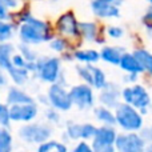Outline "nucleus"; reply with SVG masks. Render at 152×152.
<instances>
[{
  "instance_id": "obj_34",
  "label": "nucleus",
  "mask_w": 152,
  "mask_h": 152,
  "mask_svg": "<svg viewBox=\"0 0 152 152\" xmlns=\"http://www.w3.org/2000/svg\"><path fill=\"white\" fill-rule=\"evenodd\" d=\"M92 148L95 152H116L115 144H102V143L91 142Z\"/></svg>"
},
{
  "instance_id": "obj_18",
  "label": "nucleus",
  "mask_w": 152,
  "mask_h": 152,
  "mask_svg": "<svg viewBox=\"0 0 152 152\" xmlns=\"http://www.w3.org/2000/svg\"><path fill=\"white\" fill-rule=\"evenodd\" d=\"M80 32H81V37L87 42H95L97 44H103L105 42L104 37L99 34L97 26L95 23H89V21H84L80 23Z\"/></svg>"
},
{
  "instance_id": "obj_23",
  "label": "nucleus",
  "mask_w": 152,
  "mask_h": 152,
  "mask_svg": "<svg viewBox=\"0 0 152 152\" xmlns=\"http://www.w3.org/2000/svg\"><path fill=\"white\" fill-rule=\"evenodd\" d=\"M7 72H8V76H10V80L12 81V84L18 87H23L24 84L28 83L29 77H31V72L27 68H18V67L12 66V68Z\"/></svg>"
},
{
  "instance_id": "obj_7",
  "label": "nucleus",
  "mask_w": 152,
  "mask_h": 152,
  "mask_svg": "<svg viewBox=\"0 0 152 152\" xmlns=\"http://www.w3.org/2000/svg\"><path fill=\"white\" fill-rule=\"evenodd\" d=\"M69 96H71L72 105L79 111L91 110L97 103V95L95 94L94 87L86 83L75 84L69 88Z\"/></svg>"
},
{
  "instance_id": "obj_22",
  "label": "nucleus",
  "mask_w": 152,
  "mask_h": 152,
  "mask_svg": "<svg viewBox=\"0 0 152 152\" xmlns=\"http://www.w3.org/2000/svg\"><path fill=\"white\" fill-rule=\"evenodd\" d=\"M134 55L142 67L143 74L152 76V52L145 48H136L134 51Z\"/></svg>"
},
{
  "instance_id": "obj_17",
  "label": "nucleus",
  "mask_w": 152,
  "mask_h": 152,
  "mask_svg": "<svg viewBox=\"0 0 152 152\" xmlns=\"http://www.w3.org/2000/svg\"><path fill=\"white\" fill-rule=\"evenodd\" d=\"M124 52L126 51L118 45H105L100 50V60L111 66H119Z\"/></svg>"
},
{
  "instance_id": "obj_11",
  "label": "nucleus",
  "mask_w": 152,
  "mask_h": 152,
  "mask_svg": "<svg viewBox=\"0 0 152 152\" xmlns=\"http://www.w3.org/2000/svg\"><path fill=\"white\" fill-rule=\"evenodd\" d=\"M56 31L64 37H81L80 23L76 20L75 15L72 12H66L58 19L56 23Z\"/></svg>"
},
{
  "instance_id": "obj_45",
  "label": "nucleus",
  "mask_w": 152,
  "mask_h": 152,
  "mask_svg": "<svg viewBox=\"0 0 152 152\" xmlns=\"http://www.w3.org/2000/svg\"><path fill=\"white\" fill-rule=\"evenodd\" d=\"M150 132H151V140H152V126L150 127ZM151 140H150V142H151Z\"/></svg>"
},
{
  "instance_id": "obj_9",
  "label": "nucleus",
  "mask_w": 152,
  "mask_h": 152,
  "mask_svg": "<svg viewBox=\"0 0 152 152\" xmlns=\"http://www.w3.org/2000/svg\"><path fill=\"white\" fill-rule=\"evenodd\" d=\"M97 131V126L94 123H75L68 121L64 128V137L68 142H91Z\"/></svg>"
},
{
  "instance_id": "obj_8",
  "label": "nucleus",
  "mask_w": 152,
  "mask_h": 152,
  "mask_svg": "<svg viewBox=\"0 0 152 152\" xmlns=\"http://www.w3.org/2000/svg\"><path fill=\"white\" fill-rule=\"evenodd\" d=\"M147 143L139 132H119L115 147L116 152H145Z\"/></svg>"
},
{
  "instance_id": "obj_30",
  "label": "nucleus",
  "mask_w": 152,
  "mask_h": 152,
  "mask_svg": "<svg viewBox=\"0 0 152 152\" xmlns=\"http://www.w3.org/2000/svg\"><path fill=\"white\" fill-rule=\"evenodd\" d=\"M19 52L26 58L27 61H36L39 59L36 51L32 50V47L29 44H26V43H20L19 44Z\"/></svg>"
},
{
  "instance_id": "obj_16",
  "label": "nucleus",
  "mask_w": 152,
  "mask_h": 152,
  "mask_svg": "<svg viewBox=\"0 0 152 152\" xmlns=\"http://www.w3.org/2000/svg\"><path fill=\"white\" fill-rule=\"evenodd\" d=\"M94 116L100 126H115L116 127L115 110H112V108L97 104L94 107Z\"/></svg>"
},
{
  "instance_id": "obj_38",
  "label": "nucleus",
  "mask_w": 152,
  "mask_h": 152,
  "mask_svg": "<svg viewBox=\"0 0 152 152\" xmlns=\"http://www.w3.org/2000/svg\"><path fill=\"white\" fill-rule=\"evenodd\" d=\"M137 79H139V75L137 74H126L124 76V83H127L129 86V84H135L137 83Z\"/></svg>"
},
{
  "instance_id": "obj_2",
  "label": "nucleus",
  "mask_w": 152,
  "mask_h": 152,
  "mask_svg": "<svg viewBox=\"0 0 152 152\" xmlns=\"http://www.w3.org/2000/svg\"><path fill=\"white\" fill-rule=\"evenodd\" d=\"M16 134L19 139L26 144L40 145L42 143L52 139L53 128L47 121H31V123L20 124Z\"/></svg>"
},
{
  "instance_id": "obj_43",
  "label": "nucleus",
  "mask_w": 152,
  "mask_h": 152,
  "mask_svg": "<svg viewBox=\"0 0 152 152\" xmlns=\"http://www.w3.org/2000/svg\"><path fill=\"white\" fill-rule=\"evenodd\" d=\"M145 20H150V21H152V8H151V10L147 12V15H145Z\"/></svg>"
},
{
  "instance_id": "obj_36",
  "label": "nucleus",
  "mask_w": 152,
  "mask_h": 152,
  "mask_svg": "<svg viewBox=\"0 0 152 152\" xmlns=\"http://www.w3.org/2000/svg\"><path fill=\"white\" fill-rule=\"evenodd\" d=\"M107 35L110 37H112V39H120V37L124 35V31H123V28H120V27L112 26L107 29Z\"/></svg>"
},
{
  "instance_id": "obj_3",
  "label": "nucleus",
  "mask_w": 152,
  "mask_h": 152,
  "mask_svg": "<svg viewBox=\"0 0 152 152\" xmlns=\"http://www.w3.org/2000/svg\"><path fill=\"white\" fill-rule=\"evenodd\" d=\"M115 116L116 127L121 132H140L144 128V115L124 102L115 108Z\"/></svg>"
},
{
  "instance_id": "obj_24",
  "label": "nucleus",
  "mask_w": 152,
  "mask_h": 152,
  "mask_svg": "<svg viewBox=\"0 0 152 152\" xmlns=\"http://www.w3.org/2000/svg\"><path fill=\"white\" fill-rule=\"evenodd\" d=\"M36 152H69V150L68 145L64 142L50 139L45 143H42L40 145H37Z\"/></svg>"
},
{
  "instance_id": "obj_25",
  "label": "nucleus",
  "mask_w": 152,
  "mask_h": 152,
  "mask_svg": "<svg viewBox=\"0 0 152 152\" xmlns=\"http://www.w3.org/2000/svg\"><path fill=\"white\" fill-rule=\"evenodd\" d=\"M0 152H13V135L8 127L0 126Z\"/></svg>"
},
{
  "instance_id": "obj_47",
  "label": "nucleus",
  "mask_w": 152,
  "mask_h": 152,
  "mask_svg": "<svg viewBox=\"0 0 152 152\" xmlns=\"http://www.w3.org/2000/svg\"><path fill=\"white\" fill-rule=\"evenodd\" d=\"M19 152H26V151H19Z\"/></svg>"
},
{
  "instance_id": "obj_13",
  "label": "nucleus",
  "mask_w": 152,
  "mask_h": 152,
  "mask_svg": "<svg viewBox=\"0 0 152 152\" xmlns=\"http://www.w3.org/2000/svg\"><path fill=\"white\" fill-rule=\"evenodd\" d=\"M123 0H94L91 3L92 11L99 18H118L120 11L119 5Z\"/></svg>"
},
{
  "instance_id": "obj_15",
  "label": "nucleus",
  "mask_w": 152,
  "mask_h": 152,
  "mask_svg": "<svg viewBox=\"0 0 152 152\" xmlns=\"http://www.w3.org/2000/svg\"><path fill=\"white\" fill-rule=\"evenodd\" d=\"M118 127L115 126H97V131L91 142L102 144H115L118 139Z\"/></svg>"
},
{
  "instance_id": "obj_26",
  "label": "nucleus",
  "mask_w": 152,
  "mask_h": 152,
  "mask_svg": "<svg viewBox=\"0 0 152 152\" xmlns=\"http://www.w3.org/2000/svg\"><path fill=\"white\" fill-rule=\"evenodd\" d=\"M76 75L81 80V83L89 84L92 87L94 79V64H77L76 66Z\"/></svg>"
},
{
  "instance_id": "obj_40",
  "label": "nucleus",
  "mask_w": 152,
  "mask_h": 152,
  "mask_svg": "<svg viewBox=\"0 0 152 152\" xmlns=\"http://www.w3.org/2000/svg\"><path fill=\"white\" fill-rule=\"evenodd\" d=\"M4 1V4L7 5L8 8H15L16 5H18V1L16 0H3Z\"/></svg>"
},
{
  "instance_id": "obj_10",
  "label": "nucleus",
  "mask_w": 152,
  "mask_h": 152,
  "mask_svg": "<svg viewBox=\"0 0 152 152\" xmlns=\"http://www.w3.org/2000/svg\"><path fill=\"white\" fill-rule=\"evenodd\" d=\"M11 120L16 124H26L35 121L39 116V105L37 103H27V104H18L10 107Z\"/></svg>"
},
{
  "instance_id": "obj_39",
  "label": "nucleus",
  "mask_w": 152,
  "mask_h": 152,
  "mask_svg": "<svg viewBox=\"0 0 152 152\" xmlns=\"http://www.w3.org/2000/svg\"><path fill=\"white\" fill-rule=\"evenodd\" d=\"M7 10L8 7L4 4V1L3 0H0V20H5L7 19Z\"/></svg>"
},
{
  "instance_id": "obj_12",
  "label": "nucleus",
  "mask_w": 152,
  "mask_h": 152,
  "mask_svg": "<svg viewBox=\"0 0 152 152\" xmlns=\"http://www.w3.org/2000/svg\"><path fill=\"white\" fill-rule=\"evenodd\" d=\"M121 103V88H119L118 84L108 81V84L103 89H100L97 94V104L105 105L108 108L115 110Z\"/></svg>"
},
{
  "instance_id": "obj_1",
  "label": "nucleus",
  "mask_w": 152,
  "mask_h": 152,
  "mask_svg": "<svg viewBox=\"0 0 152 152\" xmlns=\"http://www.w3.org/2000/svg\"><path fill=\"white\" fill-rule=\"evenodd\" d=\"M21 26L19 28V37L21 43L29 45H36L53 39V34L51 27L45 21L39 20L32 15L27 13L20 18Z\"/></svg>"
},
{
  "instance_id": "obj_20",
  "label": "nucleus",
  "mask_w": 152,
  "mask_h": 152,
  "mask_svg": "<svg viewBox=\"0 0 152 152\" xmlns=\"http://www.w3.org/2000/svg\"><path fill=\"white\" fill-rule=\"evenodd\" d=\"M74 60L79 64H96L100 60V51L96 50H75L74 51Z\"/></svg>"
},
{
  "instance_id": "obj_28",
  "label": "nucleus",
  "mask_w": 152,
  "mask_h": 152,
  "mask_svg": "<svg viewBox=\"0 0 152 152\" xmlns=\"http://www.w3.org/2000/svg\"><path fill=\"white\" fill-rule=\"evenodd\" d=\"M50 48L53 52H58L60 55H63L64 52H68L69 50V42L67 37L64 36H59V37H53L50 42Z\"/></svg>"
},
{
  "instance_id": "obj_35",
  "label": "nucleus",
  "mask_w": 152,
  "mask_h": 152,
  "mask_svg": "<svg viewBox=\"0 0 152 152\" xmlns=\"http://www.w3.org/2000/svg\"><path fill=\"white\" fill-rule=\"evenodd\" d=\"M27 63H28V61L26 60V58H24L20 52L13 53V56H12V66L13 67H18V68H26Z\"/></svg>"
},
{
  "instance_id": "obj_4",
  "label": "nucleus",
  "mask_w": 152,
  "mask_h": 152,
  "mask_svg": "<svg viewBox=\"0 0 152 152\" xmlns=\"http://www.w3.org/2000/svg\"><path fill=\"white\" fill-rule=\"evenodd\" d=\"M121 102L137 108L143 115H147L152 104V97L143 84L135 83L121 88Z\"/></svg>"
},
{
  "instance_id": "obj_5",
  "label": "nucleus",
  "mask_w": 152,
  "mask_h": 152,
  "mask_svg": "<svg viewBox=\"0 0 152 152\" xmlns=\"http://www.w3.org/2000/svg\"><path fill=\"white\" fill-rule=\"evenodd\" d=\"M35 75L43 83L48 86L58 83L63 76L61 71V59L56 56H42L36 60V71Z\"/></svg>"
},
{
  "instance_id": "obj_46",
  "label": "nucleus",
  "mask_w": 152,
  "mask_h": 152,
  "mask_svg": "<svg viewBox=\"0 0 152 152\" xmlns=\"http://www.w3.org/2000/svg\"><path fill=\"white\" fill-rule=\"evenodd\" d=\"M148 1H150V3H151V4H152V0H148Z\"/></svg>"
},
{
  "instance_id": "obj_21",
  "label": "nucleus",
  "mask_w": 152,
  "mask_h": 152,
  "mask_svg": "<svg viewBox=\"0 0 152 152\" xmlns=\"http://www.w3.org/2000/svg\"><path fill=\"white\" fill-rule=\"evenodd\" d=\"M15 53V47L10 42L0 43V68L10 71L12 68V56Z\"/></svg>"
},
{
  "instance_id": "obj_31",
  "label": "nucleus",
  "mask_w": 152,
  "mask_h": 152,
  "mask_svg": "<svg viewBox=\"0 0 152 152\" xmlns=\"http://www.w3.org/2000/svg\"><path fill=\"white\" fill-rule=\"evenodd\" d=\"M13 27L12 24L7 23L4 20H0V43H5L12 37Z\"/></svg>"
},
{
  "instance_id": "obj_44",
  "label": "nucleus",
  "mask_w": 152,
  "mask_h": 152,
  "mask_svg": "<svg viewBox=\"0 0 152 152\" xmlns=\"http://www.w3.org/2000/svg\"><path fill=\"white\" fill-rule=\"evenodd\" d=\"M4 104V100H3V97H1V94H0V107Z\"/></svg>"
},
{
  "instance_id": "obj_29",
  "label": "nucleus",
  "mask_w": 152,
  "mask_h": 152,
  "mask_svg": "<svg viewBox=\"0 0 152 152\" xmlns=\"http://www.w3.org/2000/svg\"><path fill=\"white\" fill-rule=\"evenodd\" d=\"M44 119L51 126H56L61 121V112L52 107H47L44 110Z\"/></svg>"
},
{
  "instance_id": "obj_41",
  "label": "nucleus",
  "mask_w": 152,
  "mask_h": 152,
  "mask_svg": "<svg viewBox=\"0 0 152 152\" xmlns=\"http://www.w3.org/2000/svg\"><path fill=\"white\" fill-rule=\"evenodd\" d=\"M144 23H145V28H147L148 34H150L151 36H152V21H150V20H145Z\"/></svg>"
},
{
  "instance_id": "obj_32",
  "label": "nucleus",
  "mask_w": 152,
  "mask_h": 152,
  "mask_svg": "<svg viewBox=\"0 0 152 152\" xmlns=\"http://www.w3.org/2000/svg\"><path fill=\"white\" fill-rule=\"evenodd\" d=\"M12 120H11V113H10V105L4 104L0 107V126L1 127H8L10 128Z\"/></svg>"
},
{
  "instance_id": "obj_6",
  "label": "nucleus",
  "mask_w": 152,
  "mask_h": 152,
  "mask_svg": "<svg viewBox=\"0 0 152 152\" xmlns=\"http://www.w3.org/2000/svg\"><path fill=\"white\" fill-rule=\"evenodd\" d=\"M45 96L48 100V107H52L55 110L63 112H68L72 110V102L69 96V88H67L66 84L58 81V83L50 84L45 92Z\"/></svg>"
},
{
  "instance_id": "obj_14",
  "label": "nucleus",
  "mask_w": 152,
  "mask_h": 152,
  "mask_svg": "<svg viewBox=\"0 0 152 152\" xmlns=\"http://www.w3.org/2000/svg\"><path fill=\"white\" fill-rule=\"evenodd\" d=\"M4 103L7 105H18V104H27V103H35V99L24 91L21 87L18 86H11L8 87L7 94L4 97Z\"/></svg>"
},
{
  "instance_id": "obj_42",
  "label": "nucleus",
  "mask_w": 152,
  "mask_h": 152,
  "mask_svg": "<svg viewBox=\"0 0 152 152\" xmlns=\"http://www.w3.org/2000/svg\"><path fill=\"white\" fill-rule=\"evenodd\" d=\"M145 152H152V140L148 142L147 145H145Z\"/></svg>"
},
{
  "instance_id": "obj_37",
  "label": "nucleus",
  "mask_w": 152,
  "mask_h": 152,
  "mask_svg": "<svg viewBox=\"0 0 152 152\" xmlns=\"http://www.w3.org/2000/svg\"><path fill=\"white\" fill-rule=\"evenodd\" d=\"M8 80H10V76H8V72L5 69L0 68V89L5 88L8 86Z\"/></svg>"
},
{
  "instance_id": "obj_27",
  "label": "nucleus",
  "mask_w": 152,
  "mask_h": 152,
  "mask_svg": "<svg viewBox=\"0 0 152 152\" xmlns=\"http://www.w3.org/2000/svg\"><path fill=\"white\" fill-rule=\"evenodd\" d=\"M108 84V79L105 72L100 67L94 64V79H92V87L95 91H100Z\"/></svg>"
},
{
  "instance_id": "obj_33",
  "label": "nucleus",
  "mask_w": 152,
  "mask_h": 152,
  "mask_svg": "<svg viewBox=\"0 0 152 152\" xmlns=\"http://www.w3.org/2000/svg\"><path fill=\"white\" fill-rule=\"evenodd\" d=\"M69 152H95L92 148L91 142H86V140H80V142H76L75 145L72 147V150Z\"/></svg>"
},
{
  "instance_id": "obj_19",
  "label": "nucleus",
  "mask_w": 152,
  "mask_h": 152,
  "mask_svg": "<svg viewBox=\"0 0 152 152\" xmlns=\"http://www.w3.org/2000/svg\"><path fill=\"white\" fill-rule=\"evenodd\" d=\"M119 67L126 74H137V75L143 74V69L140 67L137 59L135 58L134 52H124L123 56H121L120 63H119Z\"/></svg>"
}]
</instances>
